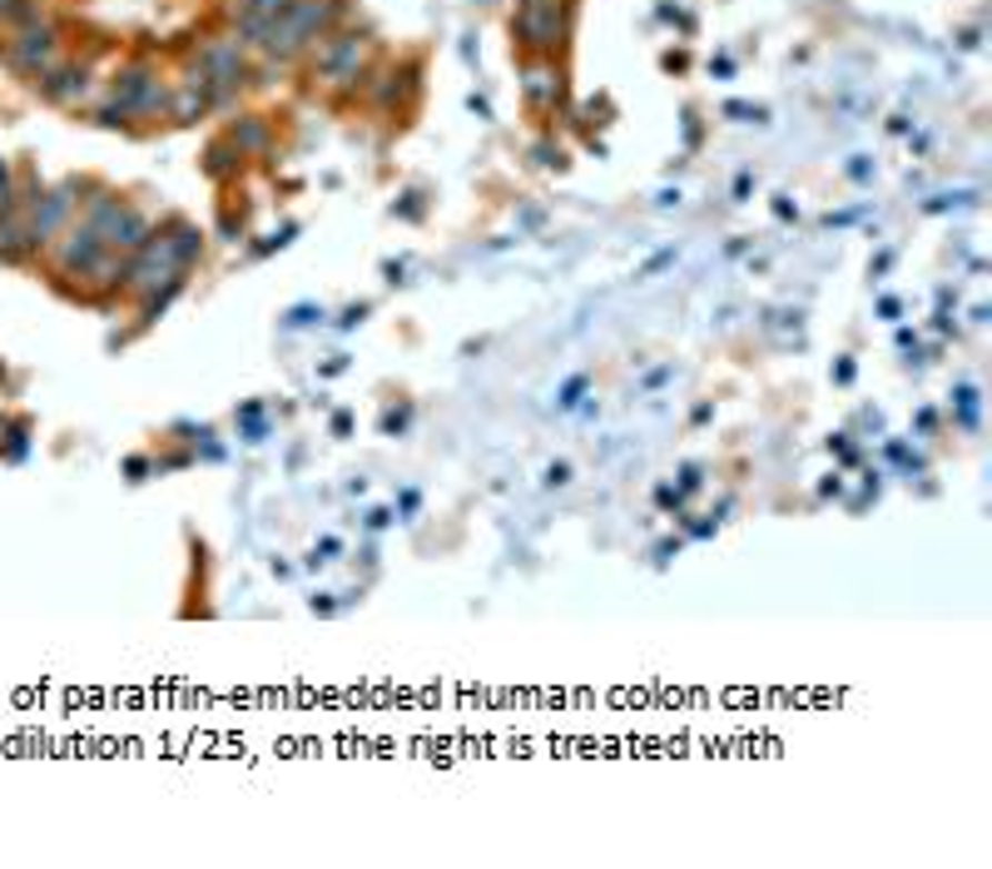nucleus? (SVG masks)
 Listing matches in <instances>:
<instances>
[{
    "label": "nucleus",
    "instance_id": "2",
    "mask_svg": "<svg viewBox=\"0 0 992 869\" xmlns=\"http://www.w3.org/2000/svg\"><path fill=\"white\" fill-rule=\"evenodd\" d=\"M40 90H46V100H56V104H74V100H84V90H90V70L84 66L50 70V76H40Z\"/></svg>",
    "mask_w": 992,
    "mask_h": 869
},
{
    "label": "nucleus",
    "instance_id": "1",
    "mask_svg": "<svg viewBox=\"0 0 992 869\" xmlns=\"http://www.w3.org/2000/svg\"><path fill=\"white\" fill-rule=\"evenodd\" d=\"M56 56H60V30L50 26V20H40V16L20 20V30L10 36V46H6V60L20 70V76H30V80L50 76V70H56Z\"/></svg>",
    "mask_w": 992,
    "mask_h": 869
}]
</instances>
